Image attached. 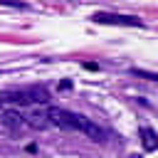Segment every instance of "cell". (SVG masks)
Segmentation results:
<instances>
[{
	"label": "cell",
	"instance_id": "1",
	"mask_svg": "<svg viewBox=\"0 0 158 158\" xmlns=\"http://www.w3.org/2000/svg\"><path fill=\"white\" fill-rule=\"evenodd\" d=\"M47 121L49 126H57V128H64V131H79V133H86L91 141L101 143L106 141V131L94 123L91 118L77 114V111H69V109H62V106H47Z\"/></svg>",
	"mask_w": 158,
	"mask_h": 158
},
{
	"label": "cell",
	"instance_id": "2",
	"mask_svg": "<svg viewBox=\"0 0 158 158\" xmlns=\"http://www.w3.org/2000/svg\"><path fill=\"white\" fill-rule=\"evenodd\" d=\"M47 104H49V91L40 84L0 89V106L7 109H27V106H47Z\"/></svg>",
	"mask_w": 158,
	"mask_h": 158
},
{
	"label": "cell",
	"instance_id": "3",
	"mask_svg": "<svg viewBox=\"0 0 158 158\" xmlns=\"http://www.w3.org/2000/svg\"><path fill=\"white\" fill-rule=\"evenodd\" d=\"M91 20L96 25H121V27H146V22L136 15H121V12H94Z\"/></svg>",
	"mask_w": 158,
	"mask_h": 158
},
{
	"label": "cell",
	"instance_id": "4",
	"mask_svg": "<svg viewBox=\"0 0 158 158\" xmlns=\"http://www.w3.org/2000/svg\"><path fill=\"white\" fill-rule=\"evenodd\" d=\"M0 123L2 126H7V128H12V131H20V128H25L27 123H25V114L20 111V109H0Z\"/></svg>",
	"mask_w": 158,
	"mask_h": 158
},
{
	"label": "cell",
	"instance_id": "5",
	"mask_svg": "<svg viewBox=\"0 0 158 158\" xmlns=\"http://www.w3.org/2000/svg\"><path fill=\"white\" fill-rule=\"evenodd\" d=\"M138 136H141L143 151H156V148H158V133H156L151 126H141V128H138Z\"/></svg>",
	"mask_w": 158,
	"mask_h": 158
},
{
	"label": "cell",
	"instance_id": "6",
	"mask_svg": "<svg viewBox=\"0 0 158 158\" xmlns=\"http://www.w3.org/2000/svg\"><path fill=\"white\" fill-rule=\"evenodd\" d=\"M128 72L133 77H141V79H148V81H158V74H153V72H146V69H138V67H131Z\"/></svg>",
	"mask_w": 158,
	"mask_h": 158
},
{
	"label": "cell",
	"instance_id": "7",
	"mask_svg": "<svg viewBox=\"0 0 158 158\" xmlns=\"http://www.w3.org/2000/svg\"><path fill=\"white\" fill-rule=\"evenodd\" d=\"M84 69H89V72H99V64H94V62H84Z\"/></svg>",
	"mask_w": 158,
	"mask_h": 158
},
{
	"label": "cell",
	"instance_id": "8",
	"mask_svg": "<svg viewBox=\"0 0 158 158\" xmlns=\"http://www.w3.org/2000/svg\"><path fill=\"white\" fill-rule=\"evenodd\" d=\"M59 89H64V91H67V89H72V81H69V79H64V81L59 84Z\"/></svg>",
	"mask_w": 158,
	"mask_h": 158
}]
</instances>
